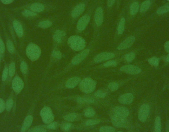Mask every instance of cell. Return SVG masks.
Masks as SVG:
<instances>
[{
  "instance_id": "6da1fadb",
  "label": "cell",
  "mask_w": 169,
  "mask_h": 132,
  "mask_svg": "<svg viewBox=\"0 0 169 132\" xmlns=\"http://www.w3.org/2000/svg\"><path fill=\"white\" fill-rule=\"evenodd\" d=\"M68 44L74 51H81L86 47V42L80 36H72L68 40Z\"/></svg>"
},
{
  "instance_id": "836d02e7",
  "label": "cell",
  "mask_w": 169,
  "mask_h": 132,
  "mask_svg": "<svg viewBox=\"0 0 169 132\" xmlns=\"http://www.w3.org/2000/svg\"><path fill=\"white\" fill-rule=\"evenodd\" d=\"M115 131V128L110 126H103L100 129V132H112Z\"/></svg>"
},
{
  "instance_id": "4316f807",
  "label": "cell",
  "mask_w": 169,
  "mask_h": 132,
  "mask_svg": "<svg viewBox=\"0 0 169 132\" xmlns=\"http://www.w3.org/2000/svg\"><path fill=\"white\" fill-rule=\"evenodd\" d=\"M64 118L65 120L68 121H74L77 118V114L74 113L68 114L64 117Z\"/></svg>"
},
{
  "instance_id": "5bb4252c",
  "label": "cell",
  "mask_w": 169,
  "mask_h": 132,
  "mask_svg": "<svg viewBox=\"0 0 169 132\" xmlns=\"http://www.w3.org/2000/svg\"><path fill=\"white\" fill-rule=\"evenodd\" d=\"M113 113L120 116L127 117L129 115V111L127 108L121 106H116L113 109Z\"/></svg>"
},
{
  "instance_id": "7bdbcfd3",
  "label": "cell",
  "mask_w": 169,
  "mask_h": 132,
  "mask_svg": "<svg viewBox=\"0 0 169 132\" xmlns=\"http://www.w3.org/2000/svg\"><path fill=\"white\" fill-rule=\"evenodd\" d=\"M23 15L25 16H36V13L35 12L31 11H28V10H25L23 11Z\"/></svg>"
},
{
  "instance_id": "3957f363",
  "label": "cell",
  "mask_w": 169,
  "mask_h": 132,
  "mask_svg": "<svg viewBox=\"0 0 169 132\" xmlns=\"http://www.w3.org/2000/svg\"><path fill=\"white\" fill-rule=\"evenodd\" d=\"M96 83L91 78H86L83 79L80 84V89L86 94L92 92L95 89Z\"/></svg>"
},
{
  "instance_id": "f546056e",
  "label": "cell",
  "mask_w": 169,
  "mask_h": 132,
  "mask_svg": "<svg viewBox=\"0 0 169 132\" xmlns=\"http://www.w3.org/2000/svg\"><path fill=\"white\" fill-rule=\"evenodd\" d=\"M52 25V23L50 21L48 20H45L40 22L39 24V26L42 28H47L49 27Z\"/></svg>"
},
{
  "instance_id": "d6a6232c",
  "label": "cell",
  "mask_w": 169,
  "mask_h": 132,
  "mask_svg": "<svg viewBox=\"0 0 169 132\" xmlns=\"http://www.w3.org/2000/svg\"><path fill=\"white\" fill-rule=\"evenodd\" d=\"M148 62L150 65L157 66L158 65L159 63V60L156 57H152L148 60Z\"/></svg>"
},
{
  "instance_id": "ee69618b",
  "label": "cell",
  "mask_w": 169,
  "mask_h": 132,
  "mask_svg": "<svg viewBox=\"0 0 169 132\" xmlns=\"http://www.w3.org/2000/svg\"><path fill=\"white\" fill-rule=\"evenodd\" d=\"M117 62L114 61V60H110V61H108V62H106V63H105L104 64V66L105 67H114V66H116L117 65Z\"/></svg>"
},
{
  "instance_id": "2e32d148",
  "label": "cell",
  "mask_w": 169,
  "mask_h": 132,
  "mask_svg": "<svg viewBox=\"0 0 169 132\" xmlns=\"http://www.w3.org/2000/svg\"><path fill=\"white\" fill-rule=\"evenodd\" d=\"M85 6L83 4H80L74 8L72 12V16L73 18H76L80 16L84 11Z\"/></svg>"
},
{
  "instance_id": "f907efd6",
  "label": "cell",
  "mask_w": 169,
  "mask_h": 132,
  "mask_svg": "<svg viewBox=\"0 0 169 132\" xmlns=\"http://www.w3.org/2000/svg\"><path fill=\"white\" fill-rule=\"evenodd\" d=\"M164 48L165 51L168 53H169V41L166 42L165 44Z\"/></svg>"
},
{
  "instance_id": "c3c4849f",
  "label": "cell",
  "mask_w": 169,
  "mask_h": 132,
  "mask_svg": "<svg viewBox=\"0 0 169 132\" xmlns=\"http://www.w3.org/2000/svg\"><path fill=\"white\" fill-rule=\"evenodd\" d=\"M5 46L3 41L2 39H0V52L1 53H4L5 52Z\"/></svg>"
},
{
  "instance_id": "8992f818",
  "label": "cell",
  "mask_w": 169,
  "mask_h": 132,
  "mask_svg": "<svg viewBox=\"0 0 169 132\" xmlns=\"http://www.w3.org/2000/svg\"><path fill=\"white\" fill-rule=\"evenodd\" d=\"M150 108L148 105L147 104H144L142 105L140 108L139 112H138V119L142 122H145L148 119L149 115Z\"/></svg>"
},
{
  "instance_id": "816d5d0a",
  "label": "cell",
  "mask_w": 169,
  "mask_h": 132,
  "mask_svg": "<svg viewBox=\"0 0 169 132\" xmlns=\"http://www.w3.org/2000/svg\"><path fill=\"white\" fill-rule=\"evenodd\" d=\"M115 0H108L107 1V5L109 7H111L112 6V5L114 4L115 3Z\"/></svg>"
},
{
  "instance_id": "ac0fdd59",
  "label": "cell",
  "mask_w": 169,
  "mask_h": 132,
  "mask_svg": "<svg viewBox=\"0 0 169 132\" xmlns=\"http://www.w3.org/2000/svg\"><path fill=\"white\" fill-rule=\"evenodd\" d=\"M80 79L78 77H73L69 79L66 82V87L69 89H72L77 86L80 82Z\"/></svg>"
},
{
  "instance_id": "1f68e13d",
  "label": "cell",
  "mask_w": 169,
  "mask_h": 132,
  "mask_svg": "<svg viewBox=\"0 0 169 132\" xmlns=\"http://www.w3.org/2000/svg\"><path fill=\"white\" fill-rule=\"evenodd\" d=\"M106 95H107V92L104 90H98L95 94V97H97L98 98H104L106 97Z\"/></svg>"
},
{
  "instance_id": "ab89813d",
  "label": "cell",
  "mask_w": 169,
  "mask_h": 132,
  "mask_svg": "<svg viewBox=\"0 0 169 132\" xmlns=\"http://www.w3.org/2000/svg\"><path fill=\"white\" fill-rule=\"evenodd\" d=\"M52 56L56 59L60 60L62 57V54L60 51L54 50L52 52Z\"/></svg>"
},
{
  "instance_id": "603a6c76",
  "label": "cell",
  "mask_w": 169,
  "mask_h": 132,
  "mask_svg": "<svg viewBox=\"0 0 169 132\" xmlns=\"http://www.w3.org/2000/svg\"><path fill=\"white\" fill-rule=\"evenodd\" d=\"M150 1L149 0L145 1V2H143L142 3L140 8V12H142V13L146 12L150 7Z\"/></svg>"
},
{
  "instance_id": "52a82bcc",
  "label": "cell",
  "mask_w": 169,
  "mask_h": 132,
  "mask_svg": "<svg viewBox=\"0 0 169 132\" xmlns=\"http://www.w3.org/2000/svg\"><path fill=\"white\" fill-rule=\"evenodd\" d=\"M120 70L131 75L138 74L142 71L141 69L137 66H134L132 65H126L122 66L120 68Z\"/></svg>"
},
{
  "instance_id": "9f6ffc18",
  "label": "cell",
  "mask_w": 169,
  "mask_h": 132,
  "mask_svg": "<svg viewBox=\"0 0 169 132\" xmlns=\"http://www.w3.org/2000/svg\"><path fill=\"white\" fill-rule=\"evenodd\" d=\"M168 1H169V0H168Z\"/></svg>"
},
{
  "instance_id": "f35d334b",
  "label": "cell",
  "mask_w": 169,
  "mask_h": 132,
  "mask_svg": "<svg viewBox=\"0 0 169 132\" xmlns=\"http://www.w3.org/2000/svg\"><path fill=\"white\" fill-rule=\"evenodd\" d=\"M13 105H14V101L12 99H9L8 100L6 103V110L8 111L11 110V108H12Z\"/></svg>"
},
{
  "instance_id": "bcb514c9",
  "label": "cell",
  "mask_w": 169,
  "mask_h": 132,
  "mask_svg": "<svg viewBox=\"0 0 169 132\" xmlns=\"http://www.w3.org/2000/svg\"><path fill=\"white\" fill-rule=\"evenodd\" d=\"M29 132H46V130L44 128L40 127L33 128L31 130H30Z\"/></svg>"
},
{
  "instance_id": "f6af8a7d",
  "label": "cell",
  "mask_w": 169,
  "mask_h": 132,
  "mask_svg": "<svg viewBox=\"0 0 169 132\" xmlns=\"http://www.w3.org/2000/svg\"><path fill=\"white\" fill-rule=\"evenodd\" d=\"M6 108V103L2 98H0V113L5 110Z\"/></svg>"
},
{
  "instance_id": "d6986e66",
  "label": "cell",
  "mask_w": 169,
  "mask_h": 132,
  "mask_svg": "<svg viewBox=\"0 0 169 132\" xmlns=\"http://www.w3.org/2000/svg\"><path fill=\"white\" fill-rule=\"evenodd\" d=\"M14 29L19 37H21L23 35V29L21 24L17 20H14L13 22Z\"/></svg>"
},
{
  "instance_id": "277c9868",
  "label": "cell",
  "mask_w": 169,
  "mask_h": 132,
  "mask_svg": "<svg viewBox=\"0 0 169 132\" xmlns=\"http://www.w3.org/2000/svg\"><path fill=\"white\" fill-rule=\"evenodd\" d=\"M40 115L43 121L46 124H49L54 120V114L51 108L49 107L46 106L42 109L40 112Z\"/></svg>"
},
{
  "instance_id": "b9f144b4",
  "label": "cell",
  "mask_w": 169,
  "mask_h": 132,
  "mask_svg": "<svg viewBox=\"0 0 169 132\" xmlns=\"http://www.w3.org/2000/svg\"><path fill=\"white\" fill-rule=\"evenodd\" d=\"M8 73H9V68L7 66H6L4 69L3 74H2V80L4 81H6L7 79Z\"/></svg>"
},
{
  "instance_id": "8d00e7d4",
  "label": "cell",
  "mask_w": 169,
  "mask_h": 132,
  "mask_svg": "<svg viewBox=\"0 0 169 132\" xmlns=\"http://www.w3.org/2000/svg\"><path fill=\"white\" fill-rule=\"evenodd\" d=\"M119 88V85L117 83L112 82L109 84L108 85V88L111 91H115L118 90Z\"/></svg>"
},
{
  "instance_id": "7402d4cb",
  "label": "cell",
  "mask_w": 169,
  "mask_h": 132,
  "mask_svg": "<svg viewBox=\"0 0 169 132\" xmlns=\"http://www.w3.org/2000/svg\"><path fill=\"white\" fill-rule=\"evenodd\" d=\"M139 4L137 2H135L132 3L130 6V14L131 15L134 16L138 12L139 10Z\"/></svg>"
},
{
  "instance_id": "11a10c76",
  "label": "cell",
  "mask_w": 169,
  "mask_h": 132,
  "mask_svg": "<svg viewBox=\"0 0 169 132\" xmlns=\"http://www.w3.org/2000/svg\"><path fill=\"white\" fill-rule=\"evenodd\" d=\"M0 61H1V55H0Z\"/></svg>"
},
{
  "instance_id": "30bf717a",
  "label": "cell",
  "mask_w": 169,
  "mask_h": 132,
  "mask_svg": "<svg viewBox=\"0 0 169 132\" xmlns=\"http://www.w3.org/2000/svg\"><path fill=\"white\" fill-rule=\"evenodd\" d=\"M90 50L89 49L84 50V51L80 52V54H78L76 55L72 60V63L73 65H78L79 63L81 62L84 58H86L88 54L89 53Z\"/></svg>"
},
{
  "instance_id": "8fae6325",
  "label": "cell",
  "mask_w": 169,
  "mask_h": 132,
  "mask_svg": "<svg viewBox=\"0 0 169 132\" xmlns=\"http://www.w3.org/2000/svg\"><path fill=\"white\" fill-rule=\"evenodd\" d=\"M135 41V37L134 36H130L128 37V38L126 39L122 43H121L117 49L119 50H122L129 48L132 46Z\"/></svg>"
},
{
  "instance_id": "484cf974",
  "label": "cell",
  "mask_w": 169,
  "mask_h": 132,
  "mask_svg": "<svg viewBox=\"0 0 169 132\" xmlns=\"http://www.w3.org/2000/svg\"><path fill=\"white\" fill-rule=\"evenodd\" d=\"M77 101L79 103H93L95 100L94 99L87 98H78L77 99Z\"/></svg>"
},
{
  "instance_id": "44dd1931",
  "label": "cell",
  "mask_w": 169,
  "mask_h": 132,
  "mask_svg": "<svg viewBox=\"0 0 169 132\" xmlns=\"http://www.w3.org/2000/svg\"><path fill=\"white\" fill-rule=\"evenodd\" d=\"M31 10L34 12H41L44 9V6L41 4H34L30 7Z\"/></svg>"
},
{
  "instance_id": "db71d44e",
  "label": "cell",
  "mask_w": 169,
  "mask_h": 132,
  "mask_svg": "<svg viewBox=\"0 0 169 132\" xmlns=\"http://www.w3.org/2000/svg\"><path fill=\"white\" fill-rule=\"evenodd\" d=\"M166 60H167V62H169V54L168 55H167V58H166Z\"/></svg>"
},
{
  "instance_id": "681fc988",
  "label": "cell",
  "mask_w": 169,
  "mask_h": 132,
  "mask_svg": "<svg viewBox=\"0 0 169 132\" xmlns=\"http://www.w3.org/2000/svg\"><path fill=\"white\" fill-rule=\"evenodd\" d=\"M71 127V124H70V123H67L63 125V127H62V128H63V130L66 131V132H67V131H68L70 130Z\"/></svg>"
},
{
  "instance_id": "f5cc1de1",
  "label": "cell",
  "mask_w": 169,
  "mask_h": 132,
  "mask_svg": "<svg viewBox=\"0 0 169 132\" xmlns=\"http://www.w3.org/2000/svg\"><path fill=\"white\" fill-rule=\"evenodd\" d=\"M2 3L5 4H11L12 3L14 0H1Z\"/></svg>"
},
{
  "instance_id": "d4e9b609",
  "label": "cell",
  "mask_w": 169,
  "mask_h": 132,
  "mask_svg": "<svg viewBox=\"0 0 169 132\" xmlns=\"http://www.w3.org/2000/svg\"><path fill=\"white\" fill-rule=\"evenodd\" d=\"M125 25V19L124 18H122L119 24L118 29H117L118 34L120 35L123 33L124 30Z\"/></svg>"
},
{
  "instance_id": "9a60e30c",
  "label": "cell",
  "mask_w": 169,
  "mask_h": 132,
  "mask_svg": "<svg viewBox=\"0 0 169 132\" xmlns=\"http://www.w3.org/2000/svg\"><path fill=\"white\" fill-rule=\"evenodd\" d=\"M95 23L97 26H100L103 22V10L101 8H98L95 11Z\"/></svg>"
},
{
  "instance_id": "e0dca14e",
  "label": "cell",
  "mask_w": 169,
  "mask_h": 132,
  "mask_svg": "<svg viewBox=\"0 0 169 132\" xmlns=\"http://www.w3.org/2000/svg\"><path fill=\"white\" fill-rule=\"evenodd\" d=\"M33 119V117L31 115H29L26 117L22 126L21 130V132H25L29 128L32 123Z\"/></svg>"
},
{
  "instance_id": "4fadbf2b",
  "label": "cell",
  "mask_w": 169,
  "mask_h": 132,
  "mask_svg": "<svg viewBox=\"0 0 169 132\" xmlns=\"http://www.w3.org/2000/svg\"><path fill=\"white\" fill-rule=\"evenodd\" d=\"M134 99L133 95L131 93H126L123 95H121L118 100L119 103L124 105H129L132 103Z\"/></svg>"
},
{
  "instance_id": "ffe728a7",
  "label": "cell",
  "mask_w": 169,
  "mask_h": 132,
  "mask_svg": "<svg viewBox=\"0 0 169 132\" xmlns=\"http://www.w3.org/2000/svg\"><path fill=\"white\" fill-rule=\"evenodd\" d=\"M65 36V33L61 30L56 31L54 34L53 38L55 42L57 43H61L63 41V38Z\"/></svg>"
},
{
  "instance_id": "7a4b0ae2",
  "label": "cell",
  "mask_w": 169,
  "mask_h": 132,
  "mask_svg": "<svg viewBox=\"0 0 169 132\" xmlns=\"http://www.w3.org/2000/svg\"><path fill=\"white\" fill-rule=\"evenodd\" d=\"M26 55L32 61H36L40 57L41 53L40 48L33 43H30L27 47Z\"/></svg>"
},
{
  "instance_id": "4dcf8cb0",
  "label": "cell",
  "mask_w": 169,
  "mask_h": 132,
  "mask_svg": "<svg viewBox=\"0 0 169 132\" xmlns=\"http://www.w3.org/2000/svg\"><path fill=\"white\" fill-rule=\"evenodd\" d=\"M15 71H16V65L14 62H11L9 65V76L10 77L14 76L15 74Z\"/></svg>"
},
{
  "instance_id": "ba28073f",
  "label": "cell",
  "mask_w": 169,
  "mask_h": 132,
  "mask_svg": "<svg viewBox=\"0 0 169 132\" xmlns=\"http://www.w3.org/2000/svg\"><path fill=\"white\" fill-rule=\"evenodd\" d=\"M12 87L16 93L19 94L21 92L24 87V83L20 77L16 76L12 80Z\"/></svg>"
},
{
  "instance_id": "7c38bea8",
  "label": "cell",
  "mask_w": 169,
  "mask_h": 132,
  "mask_svg": "<svg viewBox=\"0 0 169 132\" xmlns=\"http://www.w3.org/2000/svg\"><path fill=\"white\" fill-rule=\"evenodd\" d=\"M90 20V17L88 15H86V16H82L79 20L77 23V28L78 30L80 31L84 30L88 24Z\"/></svg>"
},
{
  "instance_id": "d590c367",
  "label": "cell",
  "mask_w": 169,
  "mask_h": 132,
  "mask_svg": "<svg viewBox=\"0 0 169 132\" xmlns=\"http://www.w3.org/2000/svg\"><path fill=\"white\" fill-rule=\"evenodd\" d=\"M6 44H7L8 51L10 53H13L14 52V45L12 42L10 40H8Z\"/></svg>"
},
{
  "instance_id": "74e56055",
  "label": "cell",
  "mask_w": 169,
  "mask_h": 132,
  "mask_svg": "<svg viewBox=\"0 0 169 132\" xmlns=\"http://www.w3.org/2000/svg\"><path fill=\"white\" fill-rule=\"evenodd\" d=\"M20 69L23 74H26L28 70V66L26 62H22L20 65Z\"/></svg>"
},
{
  "instance_id": "83f0119b",
  "label": "cell",
  "mask_w": 169,
  "mask_h": 132,
  "mask_svg": "<svg viewBox=\"0 0 169 132\" xmlns=\"http://www.w3.org/2000/svg\"><path fill=\"white\" fill-rule=\"evenodd\" d=\"M161 131V119L159 117H157L155 122V131L156 132H160Z\"/></svg>"
},
{
  "instance_id": "9c48e42d",
  "label": "cell",
  "mask_w": 169,
  "mask_h": 132,
  "mask_svg": "<svg viewBox=\"0 0 169 132\" xmlns=\"http://www.w3.org/2000/svg\"><path fill=\"white\" fill-rule=\"evenodd\" d=\"M115 57V55L111 52H102L97 55L94 58V61L98 63L105 60H109Z\"/></svg>"
},
{
  "instance_id": "5b68a950",
  "label": "cell",
  "mask_w": 169,
  "mask_h": 132,
  "mask_svg": "<svg viewBox=\"0 0 169 132\" xmlns=\"http://www.w3.org/2000/svg\"><path fill=\"white\" fill-rule=\"evenodd\" d=\"M111 122L113 125L117 128H124L127 124L126 118L114 113L111 117Z\"/></svg>"
},
{
  "instance_id": "f1b7e54d",
  "label": "cell",
  "mask_w": 169,
  "mask_h": 132,
  "mask_svg": "<svg viewBox=\"0 0 169 132\" xmlns=\"http://www.w3.org/2000/svg\"><path fill=\"white\" fill-rule=\"evenodd\" d=\"M95 114V111L92 108H88L84 110V115L87 117H92Z\"/></svg>"
},
{
  "instance_id": "cb8c5ba5",
  "label": "cell",
  "mask_w": 169,
  "mask_h": 132,
  "mask_svg": "<svg viewBox=\"0 0 169 132\" xmlns=\"http://www.w3.org/2000/svg\"><path fill=\"white\" fill-rule=\"evenodd\" d=\"M169 11V3L164 5L159 8L157 11V14L159 15L165 14Z\"/></svg>"
},
{
  "instance_id": "7dc6e473",
  "label": "cell",
  "mask_w": 169,
  "mask_h": 132,
  "mask_svg": "<svg viewBox=\"0 0 169 132\" xmlns=\"http://www.w3.org/2000/svg\"><path fill=\"white\" fill-rule=\"evenodd\" d=\"M58 127V123L57 122H53L49 124L47 128L50 129H56Z\"/></svg>"
},
{
  "instance_id": "60d3db41",
  "label": "cell",
  "mask_w": 169,
  "mask_h": 132,
  "mask_svg": "<svg viewBox=\"0 0 169 132\" xmlns=\"http://www.w3.org/2000/svg\"><path fill=\"white\" fill-rule=\"evenodd\" d=\"M100 122V120H98V119H97V120L91 119V120H88L86 122V125L87 126H92V125H94L97 124Z\"/></svg>"
},
{
  "instance_id": "e575fe53",
  "label": "cell",
  "mask_w": 169,
  "mask_h": 132,
  "mask_svg": "<svg viewBox=\"0 0 169 132\" xmlns=\"http://www.w3.org/2000/svg\"><path fill=\"white\" fill-rule=\"evenodd\" d=\"M135 55L134 52H130L129 54H127L125 56V60L128 62H132L135 58Z\"/></svg>"
}]
</instances>
